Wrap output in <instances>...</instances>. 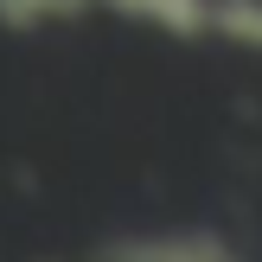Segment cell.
Listing matches in <instances>:
<instances>
[{
	"label": "cell",
	"mask_w": 262,
	"mask_h": 262,
	"mask_svg": "<svg viewBox=\"0 0 262 262\" xmlns=\"http://www.w3.org/2000/svg\"><path fill=\"white\" fill-rule=\"evenodd\" d=\"M96 262H237L217 230H141V237H109Z\"/></svg>",
	"instance_id": "1"
},
{
	"label": "cell",
	"mask_w": 262,
	"mask_h": 262,
	"mask_svg": "<svg viewBox=\"0 0 262 262\" xmlns=\"http://www.w3.org/2000/svg\"><path fill=\"white\" fill-rule=\"evenodd\" d=\"M102 7L128 13V19H147L173 38H205L211 32V0H102Z\"/></svg>",
	"instance_id": "2"
},
{
	"label": "cell",
	"mask_w": 262,
	"mask_h": 262,
	"mask_svg": "<svg viewBox=\"0 0 262 262\" xmlns=\"http://www.w3.org/2000/svg\"><path fill=\"white\" fill-rule=\"evenodd\" d=\"M83 7H96V0H0V26L7 32H38V26L77 19Z\"/></svg>",
	"instance_id": "3"
},
{
	"label": "cell",
	"mask_w": 262,
	"mask_h": 262,
	"mask_svg": "<svg viewBox=\"0 0 262 262\" xmlns=\"http://www.w3.org/2000/svg\"><path fill=\"white\" fill-rule=\"evenodd\" d=\"M211 32L243 51H262V0H211Z\"/></svg>",
	"instance_id": "4"
}]
</instances>
